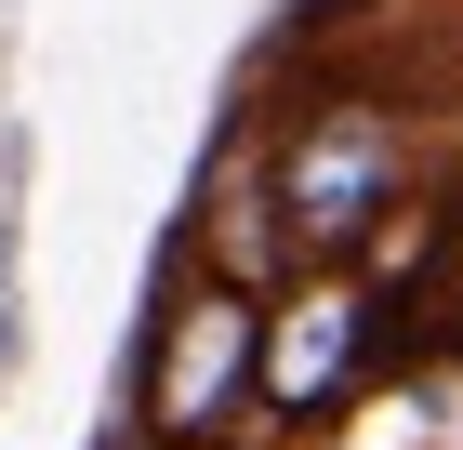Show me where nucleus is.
Listing matches in <instances>:
<instances>
[{"label":"nucleus","instance_id":"f03ea898","mask_svg":"<svg viewBox=\"0 0 463 450\" xmlns=\"http://www.w3.org/2000/svg\"><path fill=\"white\" fill-rule=\"evenodd\" d=\"M371 345H384V292L357 265H305L265 305V331H251V411H265V437H318L357 397Z\"/></svg>","mask_w":463,"mask_h":450},{"label":"nucleus","instance_id":"7ed1b4c3","mask_svg":"<svg viewBox=\"0 0 463 450\" xmlns=\"http://www.w3.org/2000/svg\"><path fill=\"white\" fill-rule=\"evenodd\" d=\"M251 331H265V305L251 292H225L213 265H185L173 318H159V345H146V437L159 450H225L251 411Z\"/></svg>","mask_w":463,"mask_h":450},{"label":"nucleus","instance_id":"20e7f679","mask_svg":"<svg viewBox=\"0 0 463 450\" xmlns=\"http://www.w3.org/2000/svg\"><path fill=\"white\" fill-rule=\"evenodd\" d=\"M0 358H14V212H0Z\"/></svg>","mask_w":463,"mask_h":450},{"label":"nucleus","instance_id":"f257e3e1","mask_svg":"<svg viewBox=\"0 0 463 450\" xmlns=\"http://www.w3.org/2000/svg\"><path fill=\"white\" fill-rule=\"evenodd\" d=\"M397 186H411V120L371 93H318L279 133V173H265V212H279L291 265H357L384 239Z\"/></svg>","mask_w":463,"mask_h":450}]
</instances>
